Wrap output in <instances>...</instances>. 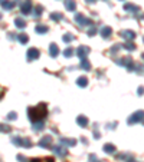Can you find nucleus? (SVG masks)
Masks as SVG:
<instances>
[{
  "instance_id": "obj_1",
  "label": "nucleus",
  "mask_w": 144,
  "mask_h": 162,
  "mask_svg": "<svg viewBox=\"0 0 144 162\" xmlns=\"http://www.w3.org/2000/svg\"><path fill=\"white\" fill-rule=\"evenodd\" d=\"M28 115L30 118V121L33 122H40V119H45L46 115H48V108L45 103H40L35 108H29L28 109Z\"/></svg>"
},
{
  "instance_id": "obj_2",
  "label": "nucleus",
  "mask_w": 144,
  "mask_h": 162,
  "mask_svg": "<svg viewBox=\"0 0 144 162\" xmlns=\"http://www.w3.org/2000/svg\"><path fill=\"white\" fill-rule=\"evenodd\" d=\"M144 119V111H138V112H136V113H133L131 115V118L128 119V123L131 125V123H137V122L143 121Z\"/></svg>"
},
{
  "instance_id": "obj_3",
  "label": "nucleus",
  "mask_w": 144,
  "mask_h": 162,
  "mask_svg": "<svg viewBox=\"0 0 144 162\" xmlns=\"http://www.w3.org/2000/svg\"><path fill=\"white\" fill-rule=\"evenodd\" d=\"M75 20L79 26H89L91 25V20H88L87 17H84L82 14H75Z\"/></svg>"
},
{
  "instance_id": "obj_4",
  "label": "nucleus",
  "mask_w": 144,
  "mask_h": 162,
  "mask_svg": "<svg viewBox=\"0 0 144 162\" xmlns=\"http://www.w3.org/2000/svg\"><path fill=\"white\" fill-rule=\"evenodd\" d=\"M39 55H40L39 50L35 49V47H30V49L28 50V59H29V60H35V59H37Z\"/></svg>"
},
{
  "instance_id": "obj_5",
  "label": "nucleus",
  "mask_w": 144,
  "mask_h": 162,
  "mask_svg": "<svg viewBox=\"0 0 144 162\" xmlns=\"http://www.w3.org/2000/svg\"><path fill=\"white\" fill-rule=\"evenodd\" d=\"M51 144H52V138L51 136H45V138H42L39 141V146L40 148H49Z\"/></svg>"
},
{
  "instance_id": "obj_6",
  "label": "nucleus",
  "mask_w": 144,
  "mask_h": 162,
  "mask_svg": "<svg viewBox=\"0 0 144 162\" xmlns=\"http://www.w3.org/2000/svg\"><path fill=\"white\" fill-rule=\"evenodd\" d=\"M88 52H89V49H88V47H85V46H81V47H79V49H78L75 53H76V56H78V57H81V59H85V56L88 55Z\"/></svg>"
},
{
  "instance_id": "obj_7",
  "label": "nucleus",
  "mask_w": 144,
  "mask_h": 162,
  "mask_svg": "<svg viewBox=\"0 0 144 162\" xmlns=\"http://www.w3.org/2000/svg\"><path fill=\"white\" fill-rule=\"evenodd\" d=\"M30 9H32V3H30L29 0H26V1L22 4V7H20V10H22L23 14H29V13H30Z\"/></svg>"
},
{
  "instance_id": "obj_8",
  "label": "nucleus",
  "mask_w": 144,
  "mask_h": 162,
  "mask_svg": "<svg viewBox=\"0 0 144 162\" xmlns=\"http://www.w3.org/2000/svg\"><path fill=\"white\" fill-rule=\"evenodd\" d=\"M120 35H121L124 39H127V40H131V39L136 38V33H134L133 30H123V32H120Z\"/></svg>"
},
{
  "instance_id": "obj_9",
  "label": "nucleus",
  "mask_w": 144,
  "mask_h": 162,
  "mask_svg": "<svg viewBox=\"0 0 144 162\" xmlns=\"http://www.w3.org/2000/svg\"><path fill=\"white\" fill-rule=\"evenodd\" d=\"M0 4H1V7L6 9V10H12V9L15 7V3L10 1V0H0Z\"/></svg>"
},
{
  "instance_id": "obj_10",
  "label": "nucleus",
  "mask_w": 144,
  "mask_h": 162,
  "mask_svg": "<svg viewBox=\"0 0 144 162\" xmlns=\"http://www.w3.org/2000/svg\"><path fill=\"white\" fill-rule=\"evenodd\" d=\"M104 151H105L107 154H114V152H115V146L111 145V144H105V145H104Z\"/></svg>"
},
{
  "instance_id": "obj_11",
  "label": "nucleus",
  "mask_w": 144,
  "mask_h": 162,
  "mask_svg": "<svg viewBox=\"0 0 144 162\" xmlns=\"http://www.w3.org/2000/svg\"><path fill=\"white\" fill-rule=\"evenodd\" d=\"M76 83H78V86L84 87V86H87V83H88V79H87L85 76H81V78H78V81H76Z\"/></svg>"
},
{
  "instance_id": "obj_12",
  "label": "nucleus",
  "mask_w": 144,
  "mask_h": 162,
  "mask_svg": "<svg viewBox=\"0 0 144 162\" xmlns=\"http://www.w3.org/2000/svg\"><path fill=\"white\" fill-rule=\"evenodd\" d=\"M58 52H59V50H58V46H56V44H51V49H49L51 56H53V57L58 56Z\"/></svg>"
},
{
  "instance_id": "obj_13",
  "label": "nucleus",
  "mask_w": 144,
  "mask_h": 162,
  "mask_svg": "<svg viewBox=\"0 0 144 162\" xmlns=\"http://www.w3.org/2000/svg\"><path fill=\"white\" fill-rule=\"evenodd\" d=\"M76 122H78V125H81V126H87V125H88L87 116H79V118L76 119Z\"/></svg>"
},
{
  "instance_id": "obj_14",
  "label": "nucleus",
  "mask_w": 144,
  "mask_h": 162,
  "mask_svg": "<svg viewBox=\"0 0 144 162\" xmlns=\"http://www.w3.org/2000/svg\"><path fill=\"white\" fill-rule=\"evenodd\" d=\"M65 6L68 10H75V1L73 0H66L65 1Z\"/></svg>"
},
{
  "instance_id": "obj_15",
  "label": "nucleus",
  "mask_w": 144,
  "mask_h": 162,
  "mask_svg": "<svg viewBox=\"0 0 144 162\" xmlns=\"http://www.w3.org/2000/svg\"><path fill=\"white\" fill-rule=\"evenodd\" d=\"M16 27H19V29H23L25 26H26V23H25V20L23 19H16Z\"/></svg>"
},
{
  "instance_id": "obj_16",
  "label": "nucleus",
  "mask_w": 144,
  "mask_h": 162,
  "mask_svg": "<svg viewBox=\"0 0 144 162\" xmlns=\"http://www.w3.org/2000/svg\"><path fill=\"white\" fill-rule=\"evenodd\" d=\"M53 152H55L56 155H59V157H65V155H66V151H65V149H62V148H55V149H53Z\"/></svg>"
},
{
  "instance_id": "obj_17",
  "label": "nucleus",
  "mask_w": 144,
  "mask_h": 162,
  "mask_svg": "<svg viewBox=\"0 0 144 162\" xmlns=\"http://www.w3.org/2000/svg\"><path fill=\"white\" fill-rule=\"evenodd\" d=\"M111 33H112V30H111L109 27H104V29L101 30V35H102V38H108Z\"/></svg>"
},
{
  "instance_id": "obj_18",
  "label": "nucleus",
  "mask_w": 144,
  "mask_h": 162,
  "mask_svg": "<svg viewBox=\"0 0 144 162\" xmlns=\"http://www.w3.org/2000/svg\"><path fill=\"white\" fill-rule=\"evenodd\" d=\"M75 141H69V139H61V145H66V146H72L75 145Z\"/></svg>"
},
{
  "instance_id": "obj_19",
  "label": "nucleus",
  "mask_w": 144,
  "mask_h": 162,
  "mask_svg": "<svg viewBox=\"0 0 144 162\" xmlns=\"http://www.w3.org/2000/svg\"><path fill=\"white\" fill-rule=\"evenodd\" d=\"M81 60H82V62H81V66H82L84 69H87V70L91 69V63H89L88 60H85V59H81Z\"/></svg>"
},
{
  "instance_id": "obj_20",
  "label": "nucleus",
  "mask_w": 144,
  "mask_h": 162,
  "mask_svg": "<svg viewBox=\"0 0 144 162\" xmlns=\"http://www.w3.org/2000/svg\"><path fill=\"white\" fill-rule=\"evenodd\" d=\"M28 39H29V38H28V36H26V35H23V33H22V35H19V36H17V40L20 42V43H22V44H25V43H26V42H28Z\"/></svg>"
},
{
  "instance_id": "obj_21",
  "label": "nucleus",
  "mask_w": 144,
  "mask_h": 162,
  "mask_svg": "<svg viewBox=\"0 0 144 162\" xmlns=\"http://www.w3.org/2000/svg\"><path fill=\"white\" fill-rule=\"evenodd\" d=\"M36 32L37 33H46L48 32V27L46 26H36Z\"/></svg>"
},
{
  "instance_id": "obj_22",
  "label": "nucleus",
  "mask_w": 144,
  "mask_h": 162,
  "mask_svg": "<svg viewBox=\"0 0 144 162\" xmlns=\"http://www.w3.org/2000/svg\"><path fill=\"white\" fill-rule=\"evenodd\" d=\"M12 142H13L15 145H19V146H20V145H22V142H23V139H22V138H19V136H15V138L12 139Z\"/></svg>"
},
{
  "instance_id": "obj_23",
  "label": "nucleus",
  "mask_w": 144,
  "mask_h": 162,
  "mask_svg": "<svg viewBox=\"0 0 144 162\" xmlns=\"http://www.w3.org/2000/svg\"><path fill=\"white\" fill-rule=\"evenodd\" d=\"M51 19H52V20H61V19H62V14L53 13V14H51Z\"/></svg>"
},
{
  "instance_id": "obj_24",
  "label": "nucleus",
  "mask_w": 144,
  "mask_h": 162,
  "mask_svg": "<svg viewBox=\"0 0 144 162\" xmlns=\"http://www.w3.org/2000/svg\"><path fill=\"white\" fill-rule=\"evenodd\" d=\"M125 49H127V50H134V49H136V46H134V43L128 42V43H125Z\"/></svg>"
},
{
  "instance_id": "obj_25",
  "label": "nucleus",
  "mask_w": 144,
  "mask_h": 162,
  "mask_svg": "<svg viewBox=\"0 0 144 162\" xmlns=\"http://www.w3.org/2000/svg\"><path fill=\"white\" fill-rule=\"evenodd\" d=\"M0 131H3V132H10L12 129H10V126H7V125H0Z\"/></svg>"
},
{
  "instance_id": "obj_26",
  "label": "nucleus",
  "mask_w": 144,
  "mask_h": 162,
  "mask_svg": "<svg viewBox=\"0 0 144 162\" xmlns=\"http://www.w3.org/2000/svg\"><path fill=\"white\" fill-rule=\"evenodd\" d=\"M72 53H73V49H71V47H68L65 52H64V56H66V57H69Z\"/></svg>"
},
{
  "instance_id": "obj_27",
  "label": "nucleus",
  "mask_w": 144,
  "mask_h": 162,
  "mask_svg": "<svg viewBox=\"0 0 144 162\" xmlns=\"http://www.w3.org/2000/svg\"><path fill=\"white\" fill-rule=\"evenodd\" d=\"M22 145H23V146H26V148H30V146H32V142H30V141H28V139H23Z\"/></svg>"
},
{
  "instance_id": "obj_28",
  "label": "nucleus",
  "mask_w": 144,
  "mask_h": 162,
  "mask_svg": "<svg viewBox=\"0 0 144 162\" xmlns=\"http://www.w3.org/2000/svg\"><path fill=\"white\" fill-rule=\"evenodd\" d=\"M62 39H64V42H66V43H68V42H71L73 38H72V35H69V33H68V35H65Z\"/></svg>"
},
{
  "instance_id": "obj_29",
  "label": "nucleus",
  "mask_w": 144,
  "mask_h": 162,
  "mask_svg": "<svg viewBox=\"0 0 144 162\" xmlns=\"http://www.w3.org/2000/svg\"><path fill=\"white\" fill-rule=\"evenodd\" d=\"M7 119H9V121H13V119H16V113H15V112H10V113L7 115Z\"/></svg>"
},
{
  "instance_id": "obj_30",
  "label": "nucleus",
  "mask_w": 144,
  "mask_h": 162,
  "mask_svg": "<svg viewBox=\"0 0 144 162\" xmlns=\"http://www.w3.org/2000/svg\"><path fill=\"white\" fill-rule=\"evenodd\" d=\"M17 159H19L20 162H28V159H26L23 155H17Z\"/></svg>"
},
{
  "instance_id": "obj_31",
  "label": "nucleus",
  "mask_w": 144,
  "mask_h": 162,
  "mask_svg": "<svg viewBox=\"0 0 144 162\" xmlns=\"http://www.w3.org/2000/svg\"><path fill=\"white\" fill-rule=\"evenodd\" d=\"M40 12H42V7H40V6H37V7H36V13H35V16H39V14H40Z\"/></svg>"
},
{
  "instance_id": "obj_32",
  "label": "nucleus",
  "mask_w": 144,
  "mask_h": 162,
  "mask_svg": "<svg viewBox=\"0 0 144 162\" xmlns=\"http://www.w3.org/2000/svg\"><path fill=\"white\" fill-rule=\"evenodd\" d=\"M30 162H45L43 159H39V158H35V159H32Z\"/></svg>"
},
{
  "instance_id": "obj_33",
  "label": "nucleus",
  "mask_w": 144,
  "mask_h": 162,
  "mask_svg": "<svg viewBox=\"0 0 144 162\" xmlns=\"http://www.w3.org/2000/svg\"><path fill=\"white\" fill-rule=\"evenodd\" d=\"M91 161H94V162H100V161H95V157H94V155H91Z\"/></svg>"
},
{
  "instance_id": "obj_34",
  "label": "nucleus",
  "mask_w": 144,
  "mask_h": 162,
  "mask_svg": "<svg viewBox=\"0 0 144 162\" xmlns=\"http://www.w3.org/2000/svg\"><path fill=\"white\" fill-rule=\"evenodd\" d=\"M88 3H95V0H87Z\"/></svg>"
},
{
  "instance_id": "obj_35",
  "label": "nucleus",
  "mask_w": 144,
  "mask_h": 162,
  "mask_svg": "<svg viewBox=\"0 0 144 162\" xmlns=\"http://www.w3.org/2000/svg\"><path fill=\"white\" fill-rule=\"evenodd\" d=\"M143 59H144V53H143Z\"/></svg>"
},
{
  "instance_id": "obj_36",
  "label": "nucleus",
  "mask_w": 144,
  "mask_h": 162,
  "mask_svg": "<svg viewBox=\"0 0 144 162\" xmlns=\"http://www.w3.org/2000/svg\"><path fill=\"white\" fill-rule=\"evenodd\" d=\"M0 17H1V16H0Z\"/></svg>"
}]
</instances>
